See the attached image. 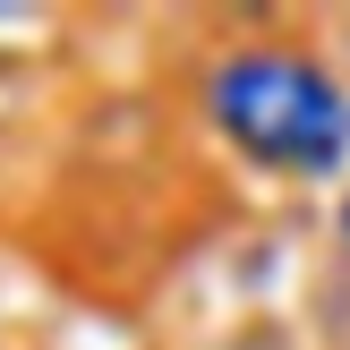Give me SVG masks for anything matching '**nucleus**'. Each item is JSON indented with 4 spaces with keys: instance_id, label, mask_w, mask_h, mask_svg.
<instances>
[{
    "instance_id": "f257e3e1",
    "label": "nucleus",
    "mask_w": 350,
    "mask_h": 350,
    "mask_svg": "<svg viewBox=\"0 0 350 350\" xmlns=\"http://www.w3.org/2000/svg\"><path fill=\"white\" fill-rule=\"evenodd\" d=\"M214 120L282 171H334L350 154V94L299 51H239L214 68Z\"/></svg>"
}]
</instances>
